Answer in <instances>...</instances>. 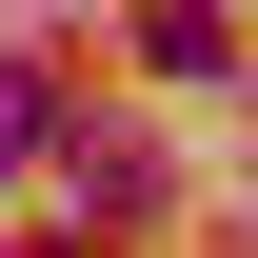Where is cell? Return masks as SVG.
Listing matches in <instances>:
<instances>
[{
    "mask_svg": "<svg viewBox=\"0 0 258 258\" xmlns=\"http://www.w3.org/2000/svg\"><path fill=\"white\" fill-rule=\"evenodd\" d=\"M139 60H159V80H219V60H238V20H219V0H159V20H139Z\"/></svg>",
    "mask_w": 258,
    "mask_h": 258,
    "instance_id": "1",
    "label": "cell"
},
{
    "mask_svg": "<svg viewBox=\"0 0 258 258\" xmlns=\"http://www.w3.org/2000/svg\"><path fill=\"white\" fill-rule=\"evenodd\" d=\"M60 139H80V119H60V80H0V159H60Z\"/></svg>",
    "mask_w": 258,
    "mask_h": 258,
    "instance_id": "2",
    "label": "cell"
}]
</instances>
